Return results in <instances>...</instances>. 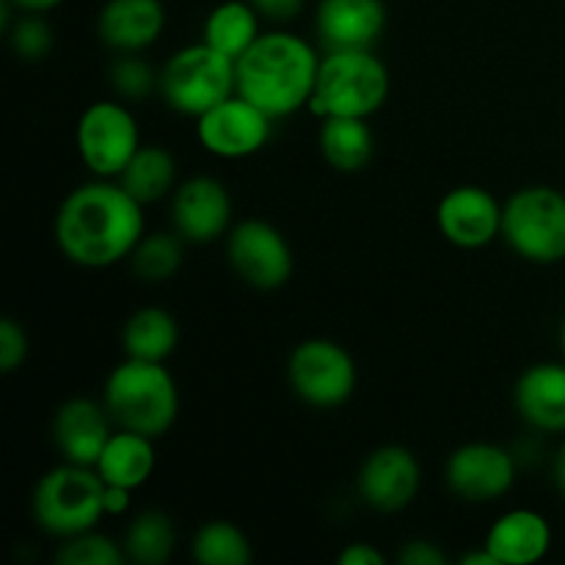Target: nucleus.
<instances>
[{
	"instance_id": "obj_40",
	"label": "nucleus",
	"mask_w": 565,
	"mask_h": 565,
	"mask_svg": "<svg viewBox=\"0 0 565 565\" xmlns=\"http://www.w3.org/2000/svg\"><path fill=\"white\" fill-rule=\"evenodd\" d=\"M561 351H563V356H565V320H563V326H561Z\"/></svg>"
},
{
	"instance_id": "obj_17",
	"label": "nucleus",
	"mask_w": 565,
	"mask_h": 565,
	"mask_svg": "<svg viewBox=\"0 0 565 565\" xmlns=\"http://www.w3.org/2000/svg\"><path fill=\"white\" fill-rule=\"evenodd\" d=\"M105 403L88 401V397H72L61 403L53 419V441L64 461L81 463V467H94L103 456L105 445L114 436Z\"/></svg>"
},
{
	"instance_id": "obj_22",
	"label": "nucleus",
	"mask_w": 565,
	"mask_h": 565,
	"mask_svg": "<svg viewBox=\"0 0 565 565\" xmlns=\"http://www.w3.org/2000/svg\"><path fill=\"white\" fill-rule=\"evenodd\" d=\"M318 147L331 169L342 174H356L367 169L375 154L373 127L359 116H329L320 125Z\"/></svg>"
},
{
	"instance_id": "obj_23",
	"label": "nucleus",
	"mask_w": 565,
	"mask_h": 565,
	"mask_svg": "<svg viewBox=\"0 0 565 565\" xmlns=\"http://www.w3.org/2000/svg\"><path fill=\"white\" fill-rule=\"evenodd\" d=\"M180 345V323L160 307H143L121 329V351L141 362H166Z\"/></svg>"
},
{
	"instance_id": "obj_18",
	"label": "nucleus",
	"mask_w": 565,
	"mask_h": 565,
	"mask_svg": "<svg viewBox=\"0 0 565 565\" xmlns=\"http://www.w3.org/2000/svg\"><path fill=\"white\" fill-rule=\"evenodd\" d=\"M513 403L522 423L539 434H565V364L539 362L524 370Z\"/></svg>"
},
{
	"instance_id": "obj_29",
	"label": "nucleus",
	"mask_w": 565,
	"mask_h": 565,
	"mask_svg": "<svg viewBox=\"0 0 565 565\" xmlns=\"http://www.w3.org/2000/svg\"><path fill=\"white\" fill-rule=\"evenodd\" d=\"M55 561L58 565H121L127 561V552L108 535L86 530V533L61 541Z\"/></svg>"
},
{
	"instance_id": "obj_13",
	"label": "nucleus",
	"mask_w": 565,
	"mask_h": 565,
	"mask_svg": "<svg viewBox=\"0 0 565 565\" xmlns=\"http://www.w3.org/2000/svg\"><path fill=\"white\" fill-rule=\"evenodd\" d=\"M423 467L417 456L403 445H384L364 458L356 489L367 508L379 513L406 511L419 494Z\"/></svg>"
},
{
	"instance_id": "obj_15",
	"label": "nucleus",
	"mask_w": 565,
	"mask_h": 565,
	"mask_svg": "<svg viewBox=\"0 0 565 565\" xmlns=\"http://www.w3.org/2000/svg\"><path fill=\"white\" fill-rule=\"evenodd\" d=\"M171 224L185 243H213L232 230V196L215 177H191L171 193Z\"/></svg>"
},
{
	"instance_id": "obj_12",
	"label": "nucleus",
	"mask_w": 565,
	"mask_h": 565,
	"mask_svg": "<svg viewBox=\"0 0 565 565\" xmlns=\"http://www.w3.org/2000/svg\"><path fill=\"white\" fill-rule=\"evenodd\" d=\"M270 132L274 119L241 94H232L196 119L199 143L224 160L252 158L270 141Z\"/></svg>"
},
{
	"instance_id": "obj_19",
	"label": "nucleus",
	"mask_w": 565,
	"mask_h": 565,
	"mask_svg": "<svg viewBox=\"0 0 565 565\" xmlns=\"http://www.w3.org/2000/svg\"><path fill=\"white\" fill-rule=\"evenodd\" d=\"M166 28L160 0H105L97 17V36L114 53H141Z\"/></svg>"
},
{
	"instance_id": "obj_9",
	"label": "nucleus",
	"mask_w": 565,
	"mask_h": 565,
	"mask_svg": "<svg viewBox=\"0 0 565 565\" xmlns=\"http://www.w3.org/2000/svg\"><path fill=\"white\" fill-rule=\"evenodd\" d=\"M77 154L94 177L116 180L141 149V132L132 110L121 103L99 99L77 119Z\"/></svg>"
},
{
	"instance_id": "obj_33",
	"label": "nucleus",
	"mask_w": 565,
	"mask_h": 565,
	"mask_svg": "<svg viewBox=\"0 0 565 565\" xmlns=\"http://www.w3.org/2000/svg\"><path fill=\"white\" fill-rule=\"evenodd\" d=\"M397 561H401L403 565H445L447 555L434 544V541L414 539L403 546L401 555H397Z\"/></svg>"
},
{
	"instance_id": "obj_36",
	"label": "nucleus",
	"mask_w": 565,
	"mask_h": 565,
	"mask_svg": "<svg viewBox=\"0 0 565 565\" xmlns=\"http://www.w3.org/2000/svg\"><path fill=\"white\" fill-rule=\"evenodd\" d=\"M130 489H119V486H105V513L110 516H121L130 511Z\"/></svg>"
},
{
	"instance_id": "obj_4",
	"label": "nucleus",
	"mask_w": 565,
	"mask_h": 565,
	"mask_svg": "<svg viewBox=\"0 0 565 565\" xmlns=\"http://www.w3.org/2000/svg\"><path fill=\"white\" fill-rule=\"evenodd\" d=\"M390 97V70L373 50H331L320 58L318 86L307 108L318 119H370Z\"/></svg>"
},
{
	"instance_id": "obj_6",
	"label": "nucleus",
	"mask_w": 565,
	"mask_h": 565,
	"mask_svg": "<svg viewBox=\"0 0 565 565\" xmlns=\"http://www.w3.org/2000/svg\"><path fill=\"white\" fill-rule=\"evenodd\" d=\"M158 94L174 114L199 119L218 103L237 94L235 58L207 42L188 44L160 66Z\"/></svg>"
},
{
	"instance_id": "obj_38",
	"label": "nucleus",
	"mask_w": 565,
	"mask_h": 565,
	"mask_svg": "<svg viewBox=\"0 0 565 565\" xmlns=\"http://www.w3.org/2000/svg\"><path fill=\"white\" fill-rule=\"evenodd\" d=\"M64 0H11V6H17L20 11H31V14H44V11L55 9Z\"/></svg>"
},
{
	"instance_id": "obj_1",
	"label": "nucleus",
	"mask_w": 565,
	"mask_h": 565,
	"mask_svg": "<svg viewBox=\"0 0 565 565\" xmlns=\"http://www.w3.org/2000/svg\"><path fill=\"white\" fill-rule=\"evenodd\" d=\"M143 232V204L119 180L77 185L55 213V243L81 268H110L132 254Z\"/></svg>"
},
{
	"instance_id": "obj_5",
	"label": "nucleus",
	"mask_w": 565,
	"mask_h": 565,
	"mask_svg": "<svg viewBox=\"0 0 565 565\" xmlns=\"http://www.w3.org/2000/svg\"><path fill=\"white\" fill-rule=\"evenodd\" d=\"M31 511L36 527L53 539L86 533L105 516V480L94 467L64 461L39 478Z\"/></svg>"
},
{
	"instance_id": "obj_39",
	"label": "nucleus",
	"mask_w": 565,
	"mask_h": 565,
	"mask_svg": "<svg viewBox=\"0 0 565 565\" xmlns=\"http://www.w3.org/2000/svg\"><path fill=\"white\" fill-rule=\"evenodd\" d=\"M461 565H500V563L494 561V555H491L486 546H480L478 552H469V555H463Z\"/></svg>"
},
{
	"instance_id": "obj_7",
	"label": "nucleus",
	"mask_w": 565,
	"mask_h": 565,
	"mask_svg": "<svg viewBox=\"0 0 565 565\" xmlns=\"http://www.w3.org/2000/svg\"><path fill=\"white\" fill-rule=\"evenodd\" d=\"M502 241L535 265L565 259V193L552 185L519 188L502 204Z\"/></svg>"
},
{
	"instance_id": "obj_10",
	"label": "nucleus",
	"mask_w": 565,
	"mask_h": 565,
	"mask_svg": "<svg viewBox=\"0 0 565 565\" xmlns=\"http://www.w3.org/2000/svg\"><path fill=\"white\" fill-rule=\"evenodd\" d=\"M226 259L254 290H279L296 268L287 237L263 218H246L226 232Z\"/></svg>"
},
{
	"instance_id": "obj_28",
	"label": "nucleus",
	"mask_w": 565,
	"mask_h": 565,
	"mask_svg": "<svg viewBox=\"0 0 565 565\" xmlns=\"http://www.w3.org/2000/svg\"><path fill=\"white\" fill-rule=\"evenodd\" d=\"M182 243L185 241L177 232L143 235L130 254L132 270H136L138 279L149 281V285L169 281L182 265Z\"/></svg>"
},
{
	"instance_id": "obj_32",
	"label": "nucleus",
	"mask_w": 565,
	"mask_h": 565,
	"mask_svg": "<svg viewBox=\"0 0 565 565\" xmlns=\"http://www.w3.org/2000/svg\"><path fill=\"white\" fill-rule=\"evenodd\" d=\"M28 359V334L14 318L0 320V370L14 373Z\"/></svg>"
},
{
	"instance_id": "obj_21",
	"label": "nucleus",
	"mask_w": 565,
	"mask_h": 565,
	"mask_svg": "<svg viewBox=\"0 0 565 565\" xmlns=\"http://www.w3.org/2000/svg\"><path fill=\"white\" fill-rule=\"evenodd\" d=\"M154 463H158V456H154L152 436L119 428L108 439L94 469L105 480V486H119V489L136 491L152 478Z\"/></svg>"
},
{
	"instance_id": "obj_34",
	"label": "nucleus",
	"mask_w": 565,
	"mask_h": 565,
	"mask_svg": "<svg viewBox=\"0 0 565 565\" xmlns=\"http://www.w3.org/2000/svg\"><path fill=\"white\" fill-rule=\"evenodd\" d=\"M259 17L270 22H290L303 11L307 0H248Z\"/></svg>"
},
{
	"instance_id": "obj_20",
	"label": "nucleus",
	"mask_w": 565,
	"mask_h": 565,
	"mask_svg": "<svg viewBox=\"0 0 565 565\" xmlns=\"http://www.w3.org/2000/svg\"><path fill=\"white\" fill-rule=\"evenodd\" d=\"M483 546L500 565H533L550 552L552 527L544 513L516 508L491 524Z\"/></svg>"
},
{
	"instance_id": "obj_3",
	"label": "nucleus",
	"mask_w": 565,
	"mask_h": 565,
	"mask_svg": "<svg viewBox=\"0 0 565 565\" xmlns=\"http://www.w3.org/2000/svg\"><path fill=\"white\" fill-rule=\"evenodd\" d=\"M103 403L116 428L160 439L180 417V390L163 362L125 356L103 386Z\"/></svg>"
},
{
	"instance_id": "obj_37",
	"label": "nucleus",
	"mask_w": 565,
	"mask_h": 565,
	"mask_svg": "<svg viewBox=\"0 0 565 565\" xmlns=\"http://www.w3.org/2000/svg\"><path fill=\"white\" fill-rule=\"evenodd\" d=\"M552 483H555L557 494L565 497V441L557 447L555 458H552Z\"/></svg>"
},
{
	"instance_id": "obj_31",
	"label": "nucleus",
	"mask_w": 565,
	"mask_h": 565,
	"mask_svg": "<svg viewBox=\"0 0 565 565\" xmlns=\"http://www.w3.org/2000/svg\"><path fill=\"white\" fill-rule=\"evenodd\" d=\"M11 50L20 55L22 61H42L47 58L50 50H53V28L47 25V20H42V14H25L9 28Z\"/></svg>"
},
{
	"instance_id": "obj_27",
	"label": "nucleus",
	"mask_w": 565,
	"mask_h": 565,
	"mask_svg": "<svg viewBox=\"0 0 565 565\" xmlns=\"http://www.w3.org/2000/svg\"><path fill=\"white\" fill-rule=\"evenodd\" d=\"M191 557L202 565H248L252 544L248 535L232 522H207L191 541Z\"/></svg>"
},
{
	"instance_id": "obj_30",
	"label": "nucleus",
	"mask_w": 565,
	"mask_h": 565,
	"mask_svg": "<svg viewBox=\"0 0 565 565\" xmlns=\"http://www.w3.org/2000/svg\"><path fill=\"white\" fill-rule=\"evenodd\" d=\"M108 77L114 92L127 103H141L152 97L160 86V70H154L138 53H119V58L110 64Z\"/></svg>"
},
{
	"instance_id": "obj_16",
	"label": "nucleus",
	"mask_w": 565,
	"mask_h": 565,
	"mask_svg": "<svg viewBox=\"0 0 565 565\" xmlns=\"http://www.w3.org/2000/svg\"><path fill=\"white\" fill-rule=\"evenodd\" d=\"M386 28L384 0H320L315 31L326 53L331 50H373Z\"/></svg>"
},
{
	"instance_id": "obj_2",
	"label": "nucleus",
	"mask_w": 565,
	"mask_h": 565,
	"mask_svg": "<svg viewBox=\"0 0 565 565\" xmlns=\"http://www.w3.org/2000/svg\"><path fill=\"white\" fill-rule=\"evenodd\" d=\"M235 64L237 94L274 121L307 108L318 86L320 55L307 39L290 31L259 33Z\"/></svg>"
},
{
	"instance_id": "obj_26",
	"label": "nucleus",
	"mask_w": 565,
	"mask_h": 565,
	"mask_svg": "<svg viewBox=\"0 0 565 565\" xmlns=\"http://www.w3.org/2000/svg\"><path fill=\"white\" fill-rule=\"evenodd\" d=\"M121 546L127 552V561L138 565H163L174 555L177 527L169 513L143 511L130 522Z\"/></svg>"
},
{
	"instance_id": "obj_11",
	"label": "nucleus",
	"mask_w": 565,
	"mask_h": 565,
	"mask_svg": "<svg viewBox=\"0 0 565 565\" xmlns=\"http://www.w3.org/2000/svg\"><path fill=\"white\" fill-rule=\"evenodd\" d=\"M519 461L511 450L491 441H469L447 458V489L463 502H494L516 483Z\"/></svg>"
},
{
	"instance_id": "obj_35",
	"label": "nucleus",
	"mask_w": 565,
	"mask_h": 565,
	"mask_svg": "<svg viewBox=\"0 0 565 565\" xmlns=\"http://www.w3.org/2000/svg\"><path fill=\"white\" fill-rule=\"evenodd\" d=\"M337 561L340 565H386V555L373 544H348Z\"/></svg>"
},
{
	"instance_id": "obj_14",
	"label": "nucleus",
	"mask_w": 565,
	"mask_h": 565,
	"mask_svg": "<svg viewBox=\"0 0 565 565\" xmlns=\"http://www.w3.org/2000/svg\"><path fill=\"white\" fill-rule=\"evenodd\" d=\"M436 226L447 243L475 252L502 237V204L486 188L458 185L441 196Z\"/></svg>"
},
{
	"instance_id": "obj_8",
	"label": "nucleus",
	"mask_w": 565,
	"mask_h": 565,
	"mask_svg": "<svg viewBox=\"0 0 565 565\" xmlns=\"http://www.w3.org/2000/svg\"><path fill=\"white\" fill-rule=\"evenodd\" d=\"M287 381L307 406L340 408L356 392V362L334 340L312 337L292 348L287 359Z\"/></svg>"
},
{
	"instance_id": "obj_24",
	"label": "nucleus",
	"mask_w": 565,
	"mask_h": 565,
	"mask_svg": "<svg viewBox=\"0 0 565 565\" xmlns=\"http://www.w3.org/2000/svg\"><path fill=\"white\" fill-rule=\"evenodd\" d=\"M116 180L121 182V188L132 199H138L147 207V204H154L174 193L177 160L166 147H158V143H147L143 147L141 143V149L132 154V160L125 166V171Z\"/></svg>"
},
{
	"instance_id": "obj_25",
	"label": "nucleus",
	"mask_w": 565,
	"mask_h": 565,
	"mask_svg": "<svg viewBox=\"0 0 565 565\" xmlns=\"http://www.w3.org/2000/svg\"><path fill=\"white\" fill-rule=\"evenodd\" d=\"M259 20L248 0H224L204 20V42L237 61L259 39Z\"/></svg>"
}]
</instances>
